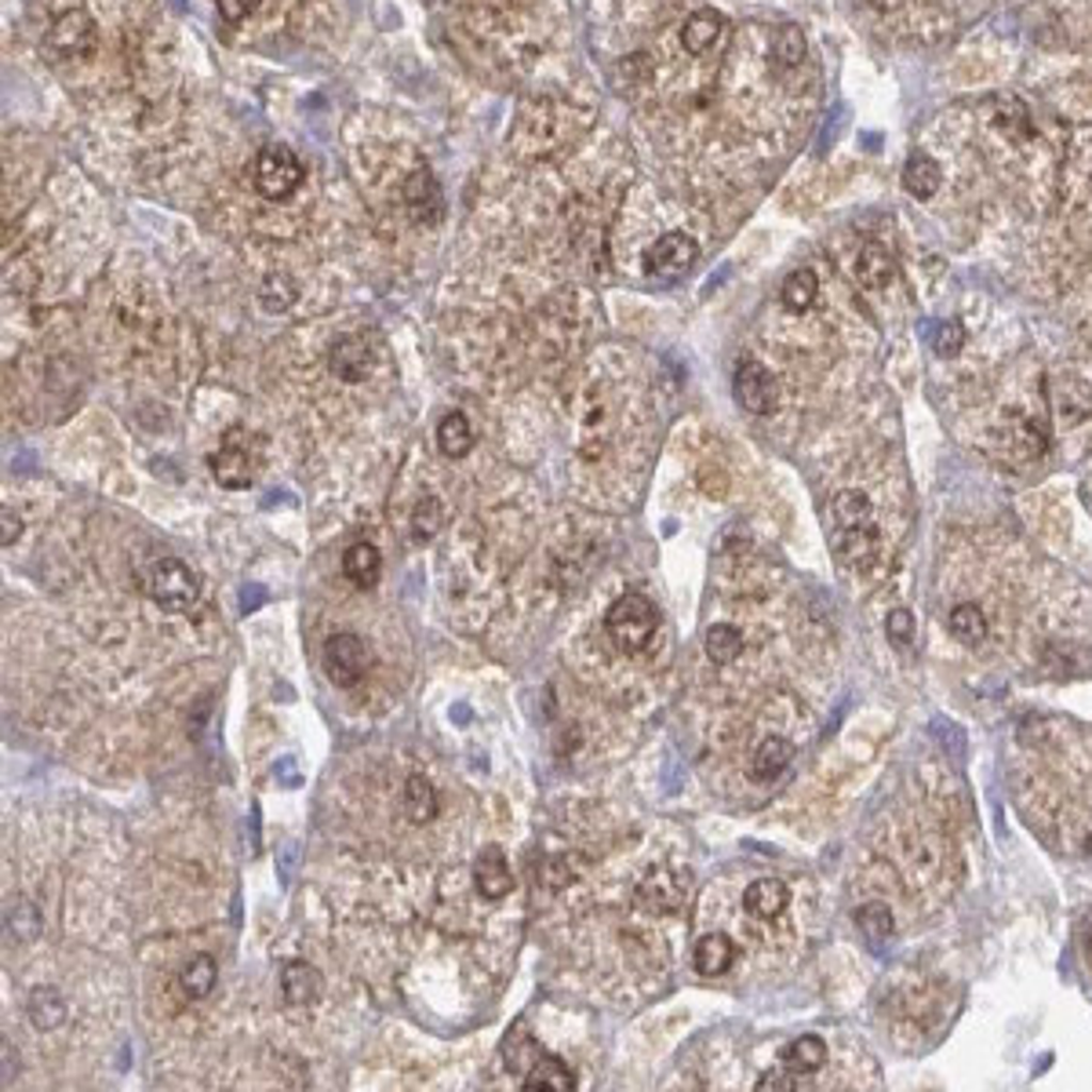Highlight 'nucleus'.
<instances>
[{
	"mask_svg": "<svg viewBox=\"0 0 1092 1092\" xmlns=\"http://www.w3.org/2000/svg\"><path fill=\"white\" fill-rule=\"evenodd\" d=\"M655 627H660V612H655V605L645 594H627V598H619L605 616L608 637L616 642L619 652H627V655L645 652Z\"/></svg>",
	"mask_w": 1092,
	"mask_h": 1092,
	"instance_id": "obj_1",
	"label": "nucleus"
},
{
	"mask_svg": "<svg viewBox=\"0 0 1092 1092\" xmlns=\"http://www.w3.org/2000/svg\"><path fill=\"white\" fill-rule=\"evenodd\" d=\"M146 594L164 612H186L197 601V575L179 557H161L146 572Z\"/></svg>",
	"mask_w": 1092,
	"mask_h": 1092,
	"instance_id": "obj_2",
	"label": "nucleus"
},
{
	"mask_svg": "<svg viewBox=\"0 0 1092 1092\" xmlns=\"http://www.w3.org/2000/svg\"><path fill=\"white\" fill-rule=\"evenodd\" d=\"M303 183V164L288 146H266L255 157V186L266 201H284Z\"/></svg>",
	"mask_w": 1092,
	"mask_h": 1092,
	"instance_id": "obj_3",
	"label": "nucleus"
},
{
	"mask_svg": "<svg viewBox=\"0 0 1092 1092\" xmlns=\"http://www.w3.org/2000/svg\"><path fill=\"white\" fill-rule=\"evenodd\" d=\"M371 667V652L358 634H335L325 645V670L339 689H353Z\"/></svg>",
	"mask_w": 1092,
	"mask_h": 1092,
	"instance_id": "obj_4",
	"label": "nucleus"
},
{
	"mask_svg": "<svg viewBox=\"0 0 1092 1092\" xmlns=\"http://www.w3.org/2000/svg\"><path fill=\"white\" fill-rule=\"evenodd\" d=\"M696 259H699V244L692 241L689 234H663L645 255L648 273H652V278H663V281L685 278L692 266H696Z\"/></svg>",
	"mask_w": 1092,
	"mask_h": 1092,
	"instance_id": "obj_5",
	"label": "nucleus"
},
{
	"mask_svg": "<svg viewBox=\"0 0 1092 1092\" xmlns=\"http://www.w3.org/2000/svg\"><path fill=\"white\" fill-rule=\"evenodd\" d=\"M685 892H689V885L681 874H674V870H652V874H645V882L637 885L634 903L645 914H674L685 903Z\"/></svg>",
	"mask_w": 1092,
	"mask_h": 1092,
	"instance_id": "obj_6",
	"label": "nucleus"
},
{
	"mask_svg": "<svg viewBox=\"0 0 1092 1092\" xmlns=\"http://www.w3.org/2000/svg\"><path fill=\"white\" fill-rule=\"evenodd\" d=\"M735 401L754 415L772 412V401H776V379H772V371L761 361H743L740 368H735Z\"/></svg>",
	"mask_w": 1092,
	"mask_h": 1092,
	"instance_id": "obj_7",
	"label": "nucleus"
},
{
	"mask_svg": "<svg viewBox=\"0 0 1092 1092\" xmlns=\"http://www.w3.org/2000/svg\"><path fill=\"white\" fill-rule=\"evenodd\" d=\"M244 433L241 430H230L226 433V445L211 456V474H216V481L223 485V488H248L252 485V477H255V470H252V456H248V445H244Z\"/></svg>",
	"mask_w": 1092,
	"mask_h": 1092,
	"instance_id": "obj_8",
	"label": "nucleus"
},
{
	"mask_svg": "<svg viewBox=\"0 0 1092 1092\" xmlns=\"http://www.w3.org/2000/svg\"><path fill=\"white\" fill-rule=\"evenodd\" d=\"M51 44H56L59 56L66 59H81L88 51L95 48V22L84 7H74V12L59 15V22L51 26Z\"/></svg>",
	"mask_w": 1092,
	"mask_h": 1092,
	"instance_id": "obj_9",
	"label": "nucleus"
},
{
	"mask_svg": "<svg viewBox=\"0 0 1092 1092\" xmlns=\"http://www.w3.org/2000/svg\"><path fill=\"white\" fill-rule=\"evenodd\" d=\"M474 882H477V892H481L485 900H492V903L503 900V896H510L513 877H510V864H506V856H503L500 845H488L481 856H477Z\"/></svg>",
	"mask_w": 1092,
	"mask_h": 1092,
	"instance_id": "obj_10",
	"label": "nucleus"
},
{
	"mask_svg": "<svg viewBox=\"0 0 1092 1092\" xmlns=\"http://www.w3.org/2000/svg\"><path fill=\"white\" fill-rule=\"evenodd\" d=\"M722 37H725V15L714 12V7L692 12L685 19V30H681V41H685L689 56H707V51H714V44Z\"/></svg>",
	"mask_w": 1092,
	"mask_h": 1092,
	"instance_id": "obj_11",
	"label": "nucleus"
},
{
	"mask_svg": "<svg viewBox=\"0 0 1092 1092\" xmlns=\"http://www.w3.org/2000/svg\"><path fill=\"white\" fill-rule=\"evenodd\" d=\"M368 364H371V353L358 335H343V339L332 346V358H328L332 376L343 379V383H361L364 371H368Z\"/></svg>",
	"mask_w": 1092,
	"mask_h": 1092,
	"instance_id": "obj_12",
	"label": "nucleus"
},
{
	"mask_svg": "<svg viewBox=\"0 0 1092 1092\" xmlns=\"http://www.w3.org/2000/svg\"><path fill=\"white\" fill-rule=\"evenodd\" d=\"M787 903H790V892H787V885L784 882H776V877H758V882H750L747 885V892H743V907H747V914H754V918H779V914L787 911Z\"/></svg>",
	"mask_w": 1092,
	"mask_h": 1092,
	"instance_id": "obj_13",
	"label": "nucleus"
},
{
	"mask_svg": "<svg viewBox=\"0 0 1092 1092\" xmlns=\"http://www.w3.org/2000/svg\"><path fill=\"white\" fill-rule=\"evenodd\" d=\"M892 278H896V259H892L889 248L877 244V241H870V244L859 248V255H856V281L864 284V288L882 291Z\"/></svg>",
	"mask_w": 1092,
	"mask_h": 1092,
	"instance_id": "obj_14",
	"label": "nucleus"
},
{
	"mask_svg": "<svg viewBox=\"0 0 1092 1092\" xmlns=\"http://www.w3.org/2000/svg\"><path fill=\"white\" fill-rule=\"evenodd\" d=\"M405 204H408V211H412L415 223H438L441 211H445L441 208V190H438V183H433L430 172H415L412 179H408Z\"/></svg>",
	"mask_w": 1092,
	"mask_h": 1092,
	"instance_id": "obj_15",
	"label": "nucleus"
},
{
	"mask_svg": "<svg viewBox=\"0 0 1092 1092\" xmlns=\"http://www.w3.org/2000/svg\"><path fill=\"white\" fill-rule=\"evenodd\" d=\"M281 994H284V1001L296 1009L310 1006V1001H317V994H321V972L306 962H288L281 969Z\"/></svg>",
	"mask_w": 1092,
	"mask_h": 1092,
	"instance_id": "obj_16",
	"label": "nucleus"
},
{
	"mask_svg": "<svg viewBox=\"0 0 1092 1092\" xmlns=\"http://www.w3.org/2000/svg\"><path fill=\"white\" fill-rule=\"evenodd\" d=\"M834 550H838V557L845 565L864 568L867 561H874V554H877V532L870 528L867 521H859V525H852V528H838L834 532Z\"/></svg>",
	"mask_w": 1092,
	"mask_h": 1092,
	"instance_id": "obj_17",
	"label": "nucleus"
},
{
	"mask_svg": "<svg viewBox=\"0 0 1092 1092\" xmlns=\"http://www.w3.org/2000/svg\"><path fill=\"white\" fill-rule=\"evenodd\" d=\"M779 1063H784L790 1074H816L827 1063V1042L816 1034L794 1038V1042H787L784 1049H779Z\"/></svg>",
	"mask_w": 1092,
	"mask_h": 1092,
	"instance_id": "obj_18",
	"label": "nucleus"
},
{
	"mask_svg": "<svg viewBox=\"0 0 1092 1092\" xmlns=\"http://www.w3.org/2000/svg\"><path fill=\"white\" fill-rule=\"evenodd\" d=\"M692 962H696L699 976H725L735 962V944L725 936V932H710V936H703L696 944Z\"/></svg>",
	"mask_w": 1092,
	"mask_h": 1092,
	"instance_id": "obj_19",
	"label": "nucleus"
},
{
	"mask_svg": "<svg viewBox=\"0 0 1092 1092\" xmlns=\"http://www.w3.org/2000/svg\"><path fill=\"white\" fill-rule=\"evenodd\" d=\"M575 1078L557 1056H539L525 1071V1092H572Z\"/></svg>",
	"mask_w": 1092,
	"mask_h": 1092,
	"instance_id": "obj_20",
	"label": "nucleus"
},
{
	"mask_svg": "<svg viewBox=\"0 0 1092 1092\" xmlns=\"http://www.w3.org/2000/svg\"><path fill=\"white\" fill-rule=\"evenodd\" d=\"M939 183H944V172H939V164L932 161L929 154H911V161L903 164V190H907L911 197H918V201H929L932 193L939 190Z\"/></svg>",
	"mask_w": 1092,
	"mask_h": 1092,
	"instance_id": "obj_21",
	"label": "nucleus"
},
{
	"mask_svg": "<svg viewBox=\"0 0 1092 1092\" xmlns=\"http://www.w3.org/2000/svg\"><path fill=\"white\" fill-rule=\"evenodd\" d=\"M343 572L358 587H371L379 580V572H383V557H379V550L371 543H353L343 554Z\"/></svg>",
	"mask_w": 1092,
	"mask_h": 1092,
	"instance_id": "obj_22",
	"label": "nucleus"
},
{
	"mask_svg": "<svg viewBox=\"0 0 1092 1092\" xmlns=\"http://www.w3.org/2000/svg\"><path fill=\"white\" fill-rule=\"evenodd\" d=\"M401 805H405V816L412 823H430L433 816H438V790L430 787V779L426 776H408Z\"/></svg>",
	"mask_w": 1092,
	"mask_h": 1092,
	"instance_id": "obj_23",
	"label": "nucleus"
},
{
	"mask_svg": "<svg viewBox=\"0 0 1092 1092\" xmlns=\"http://www.w3.org/2000/svg\"><path fill=\"white\" fill-rule=\"evenodd\" d=\"M26 1012H30L33 1027L56 1031V1027H62V1019H66V1001H62V994L56 987H37L30 994V1001H26Z\"/></svg>",
	"mask_w": 1092,
	"mask_h": 1092,
	"instance_id": "obj_24",
	"label": "nucleus"
},
{
	"mask_svg": "<svg viewBox=\"0 0 1092 1092\" xmlns=\"http://www.w3.org/2000/svg\"><path fill=\"white\" fill-rule=\"evenodd\" d=\"M438 448L445 452L448 459H463L474 448V430H470L466 415L463 412H448L445 420L438 426Z\"/></svg>",
	"mask_w": 1092,
	"mask_h": 1092,
	"instance_id": "obj_25",
	"label": "nucleus"
},
{
	"mask_svg": "<svg viewBox=\"0 0 1092 1092\" xmlns=\"http://www.w3.org/2000/svg\"><path fill=\"white\" fill-rule=\"evenodd\" d=\"M790 758H794V747L784 740V735H772V740H765L758 747V754H754V761H750V772H754V779H776L779 772H784L790 765Z\"/></svg>",
	"mask_w": 1092,
	"mask_h": 1092,
	"instance_id": "obj_26",
	"label": "nucleus"
},
{
	"mask_svg": "<svg viewBox=\"0 0 1092 1092\" xmlns=\"http://www.w3.org/2000/svg\"><path fill=\"white\" fill-rule=\"evenodd\" d=\"M947 630L954 634V642L980 645V642H987V616H983L980 605H958L951 616H947Z\"/></svg>",
	"mask_w": 1092,
	"mask_h": 1092,
	"instance_id": "obj_27",
	"label": "nucleus"
},
{
	"mask_svg": "<svg viewBox=\"0 0 1092 1092\" xmlns=\"http://www.w3.org/2000/svg\"><path fill=\"white\" fill-rule=\"evenodd\" d=\"M703 645H707V655L717 663V667H728V663H735L743 655V634L732 623H714L707 630Z\"/></svg>",
	"mask_w": 1092,
	"mask_h": 1092,
	"instance_id": "obj_28",
	"label": "nucleus"
},
{
	"mask_svg": "<svg viewBox=\"0 0 1092 1092\" xmlns=\"http://www.w3.org/2000/svg\"><path fill=\"white\" fill-rule=\"evenodd\" d=\"M216 980H219V965L211 954H197L179 976L183 991L190 994V998H208V994L216 991Z\"/></svg>",
	"mask_w": 1092,
	"mask_h": 1092,
	"instance_id": "obj_29",
	"label": "nucleus"
},
{
	"mask_svg": "<svg viewBox=\"0 0 1092 1092\" xmlns=\"http://www.w3.org/2000/svg\"><path fill=\"white\" fill-rule=\"evenodd\" d=\"M816 296H820V281H816V273L809 270V266L794 270V273H790V278L784 281V306H787V310H794V314L809 310V306L816 303Z\"/></svg>",
	"mask_w": 1092,
	"mask_h": 1092,
	"instance_id": "obj_30",
	"label": "nucleus"
},
{
	"mask_svg": "<svg viewBox=\"0 0 1092 1092\" xmlns=\"http://www.w3.org/2000/svg\"><path fill=\"white\" fill-rule=\"evenodd\" d=\"M441 525H445V506H441L438 495H423L412 513V539L415 543H430L441 532Z\"/></svg>",
	"mask_w": 1092,
	"mask_h": 1092,
	"instance_id": "obj_31",
	"label": "nucleus"
},
{
	"mask_svg": "<svg viewBox=\"0 0 1092 1092\" xmlns=\"http://www.w3.org/2000/svg\"><path fill=\"white\" fill-rule=\"evenodd\" d=\"M867 513H870V500H867L864 492H838V495H834V503H830L834 528L859 525V521H867Z\"/></svg>",
	"mask_w": 1092,
	"mask_h": 1092,
	"instance_id": "obj_32",
	"label": "nucleus"
},
{
	"mask_svg": "<svg viewBox=\"0 0 1092 1092\" xmlns=\"http://www.w3.org/2000/svg\"><path fill=\"white\" fill-rule=\"evenodd\" d=\"M259 303H263L266 314H281V310H288L291 303H296V284L284 278V273H278V278H266L263 288H259Z\"/></svg>",
	"mask_w": 1092,
	"mask_h": 1092,
	"instance_id": "obj_33",
	"label": "nucleus"
},
{
	"mask_svg": "<svg viewBox=\"0 0 1092 1092\" xmlns=\"http://www.w3.org/2000/svg\"><path fill=\"white\" fill-rule=\"evenodd\" d=\"M772 56L779 66H797L805 59V33L797 26H784V30L772 37Z\"/></svg>",
	"mask_w": 1092,
	"mask_h": 1092,
	"instance_id": "obj_34",
	"label": "nucleus"
},
{
	"mask_svg": "<svg viewBox=\"0 0 1092 1092\" xmlns=\"http://www.w3.org/2000/svg\"><path fill=\"white\" fill-rule=\"evenodd\" d=\"M856 925L864 929V936L870 939H885L892 932V911L882 907V903H867V907L856 914Z\"/></svg>",
	"mask_w": 1092,
	"mask_h": 1092,
	"instance_id": "obj_35",
	"label": "nucleus"
},
{
	"mask_svg": "<svg viewBox=\"0 0 1092 1092\" xmlns=\"http://www.w3.org/2000/svg\"><path fill=\"white\" fill-rule=\"evenodd\" d=\"M932 346H936L939 358H954V353L965 346V328L958 321H944L936 328V339H932Z\"/></svg>",
	"mask_w": 1092,
	"mask_h": 1092,
	"instance_id": "obj_36",
	"label": "nucleus"
},
{
	"mask_svg": "<svg viewBox=\"0 0 1092 1092\" xmlns=\"http://www.w3.org/2000/svg\"><path fill=\"white\" fill-rule=\"evenodd\" d=\"M885 634H889V642H892V645L907 648V645L914 642V616H911L907 608L889 612V623H885Z\"/></svg>",
	"mask_w": 1092,
	"mask_h": 1092,
	"instance_id": "obj_37",
	"label": "nucleus"
},
{
	"mask_svg": "<svg viewBox=\"0 0 1092 1092\" xmlns=\"http://www.w3.org/2000/svg\"><path fill=\"white\" fill-rule=\"evenodd\" d=\"M802 1089V1081H794L790 1074H765V1078L758 1081V1092H797Z\"/></svg>",
	"mask_w": 1092,
	"mask_h": 1092,
	"instance_id": "obj_38",
	"label": "nucleus"
},
{
	"mask_svg": "<svg viewBox=\"0 0 1092 1092\" xmlns=\"http://www.w3.org/2000/svg\"><path fill=\"white\" fill-rule=\"evenodd\" d=\"M219 4V12H223V19L230 22H241L248 12L255 7V0H216Z\"/></svg>",
	"mask_w": 1092,
	"mask_h": 1092,
	"instance_id": "obj_39",
	"label": "nucleus"
},
{
	"mask_svg": "<svg viewBox=\"0 0 1092 1092\" xmlns=\"http://www.w3.org/2000/svg\"><path fill=\"white\" fill-rule=\"evenodd\" d=\"M19 532H22L19 513H12V510H7V506H4V539H0V543H4V547H12L15 539H19Z\"/></svg>",
	"mask_w": 1092,
	"mask_h": 1092,
	"instance_id": "obj_40",
	"label": "nucleus"
},
{
	"mask_svg": "<svg viewBox=\"0 0 1092 1092\" xmlns=\"http://www.w3.org/2000/svg\"><path fill=\"white\" fill-rule=\"evenodd\" d=\"M263 601H266V590H263V587H248V590L241 594V608H244V612H255V608L263 605Z\"/></svg>",
	"mask_w": 1092,
	"mask_h": 1092,
	"instance_id": "obj_41",
	"label": "nucleus"
},
{
	"mask_svg": "<svg viewBox=\"0 0 1092 1092\" xmlns=\"http://www.w3.org/2000/svg\"><path fill=\"white\" fill-rule=\"evenodd\" d=\"M0 1049H4V1086H7V1081H12V1042H4Z\"/></svg>",
	"mask_w": 1092,
	"mask_h": 1092,
	"instance_id": "obj_42",
	"label": "nucleus"
},
{
	"mask_svg": "<svg viewBox=\"0 0 1092 1092\" xmlns=\"http://www.w3.org/2000/svg\"><path fill=\"white\" fill-rule=\"evenodd\" d=\"M281 779H288L291 787L299 784V776H296V769H291V761H284V765H281Z\"/></svg>",
	"mask_w": 1092,
	"mask_h": 1092,
	"instance_id": "obj_43",
	"label": "nucleus"
}]
</instances>
